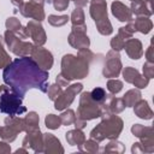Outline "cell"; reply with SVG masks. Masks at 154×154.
<instances>
[{"instance_id": "cell-11", "label": "cell", "mask_w": 154, "mask_h": 154, "mask_svg": "<svg viewBox=\"0 0 154 154\" xmlns=\"http://www.w3.org/2000/svg\"><path fill=\"white\" fill-rule=\"evenodd\" d=\"M60 124V120L58 117H55L54 114H49L46 117V125L47 128H51V129H57Z\"/></svg>"}, {"instance_id": "cell-2", "label": "cell", "mask_w": 154, "mask_h": 154, "mask_svg": "<svg viewBox=\"0 0 154 154\" xmlns=\"http://www.w3.org/2000/svg\"><path fill=\"white\" fill-rule=\"evenodd\" d=\"M22 99L13 90L10 91L8 87L0 85V112L8 114L11 118L16 116H20L26 111V108L22 103Z\"/></svg>"}, {"instance_id": "cell-10", "label": "cell", "mask_w": 154, "mask_h": 154, "mask_svg": "<svg viewBox=\"0 0 154 154\" xmlns=\"http://www.w3.org/2000/svg\"><path fill=\"white\" fill-rule=\"evenodd\" d=\"M90 97H91V100L94 101V102H103L105 100H106V97H107V95H106V91L102 89V88H95L91 93H90Z\"/></svg>"}, {"instance_id": "cell-14", "label": "cell", "mask_w": 154, "mask_h": 154, "mask_svg": "<svg viewBox=\"0 0 154 154\" xmlns=\"http://www.w3.org/2000/svg\"><path fill=\"white\" fill-rule=\"evenodd\" d=\"M111 45H112L113 49H117V51H119V49H122L124 47V42H119V37H114L112 40Z\"/></svg>"}, {"instance_id": "cell-7", "label": "cell", "mask_w": 154, "mask_h": 154, "mask_svg": "<svg viewBox=\"0 0 154 154\" xmlns=\"http://www.w3.org/2000/svg\"><path fill=\"white\" fill-rule=\"evenodd\" d=\"M42 52H43V49L38 48L37 53L35 54V57H40V59H37V64H38L40 66H42L43 70H49L51 66H52V63H53L52 55H51V53L47 51L46 54H45V57H43V55H42Z\"/></svg>"}, {"instance_id": "cell-3", "label": "cell", "mask_w": 154, "mask_h": 154, "mask_svg": "<svg viewBox=\"0 0 154 154\" xmlns=\"http://www.w3.org/2000/svg\"><path fill=\"white\" fill-rule=\"evenodd\" d=\"M90 12H96V14H91V17L94 18L99 31L103 35H108L112 32V28L106 26L111 25L107 18V11H106V2L103 0H93L91 2V7H90Z\"/></svg>"}, {"instance_id": "cell-1", "label": "cell", "mask_w": 154, "mask_h": 154, "mask_svg": "<svg viewBox=\"0 0 154 154\" xmlns=\"http://www.w3.org/2000/svg\"><path fill=\"white\" fill-rule=\"evenodd\" d=\"M2 79L20 97L31 88L40 89L42 93L48 91V72L30 57H20L8 63L4 69Z\"/></svg>"}, {"instance_id": "cell-6", "label": "cell", "mask_w": 154, "mask_h": 154, "mask_svg": "<svg viewBox=\"0 0 154 154\" xmlns=\"http://www.w3.org/2000/svg\"><path fill=\"white\" fill-rule=\"evenodd\" d=\"M136 41L137 40L132 38V40H129L126 43H124V47H125V49H126V52H128V54L130 55L131 59H138L142 55V45L138 41L136 47H135Z\"/></svg>"}, {"instance_id": "cell-5", "label": "cell", "mask_w": 154, "mask_h": 154, "mask_svg": "<svg viewBox=\"0 0 154 154\" xmlns=\"http://www.w3.org/2000/svg\"><path fill=\"white\" fill-rule=\"evenodd\" d=\"M112 12L120 22H126L131 19V12L129 11V8L118 1L112 4Z\"/></svg>"}, {"instance_id": "cell-13", "label": "cell", "mask_w": 154, "mask_h": 154, "mask_svg": "<svg viewBox=\"0 0 154 154\" xmlns=\"http://www.w3.org/2000/svg\"><path fill=\"white\" fill-rule=\"evenodd\" d=\"M67 5H69V0H55L54 1L55 8L57 10H60V11H63Z\"/></svg>"}, {"instance_id": "cell-12", "label": "cell", "mask_w": 154, "mask_h": 154, "mask_svg": "<svg viewBox=\"0 0 154 154\" xmlns=\"http://www.w3.org/2000/svg\"><path fill=\"white\" fill-rule=\"evenodd\" d=\"M122 87H123V83L120 81H118V79H111V81H108V84H107L108 90L111 93H113V94L118 93L122 89Z\"/></svg>"}, {"instance_id": "cell-4", "label": "cell", "mask_w": 154, "mask_h": 154, "mask_svg": "<svg viewBox=\"0 0 154 154\" xmlns=\"http://www.w3.org/2000/svg\"><path fill=\"white\" fill-rule=\"evenodd\" d=\"M108 57V55H107ZM114 59L111 60L109 57L107 58V64L105 65V69H103V76L106 77H117L118 73H119V70H120V64H117L116 65V61L119 60V54H114L113 57Z\"/></svg>"}, {"instance_id": "cell-8", "label": "cell", "mask_w": 154, "mask_h": 154, "mask_svg": "<svg viewBox=\"0 0 154 154\" xmlns=\"http://www.w3.org/2000/svg\"><path fill=\"white\" fill-rule=\"evenodd\" d=\"M135 112L140 118H143V119H150L152 118V111L148 107L146 101H141L140 103H137L135 106Z\"/></svg>"}, {"instance_id": "cell-9", "label": "cell", "mask_w": 154, "mask_h": 154, "mask_svg": "<svg viewBox=\"0 0 154 154\" xmlns=\"http://www.w3.org/2000/svg\"><path fill=\"white\" fill-rule=\"evenodd\" d=\"M134 29L135 30H140L143 34H147L152 29V23L147 18L146 19L144 18H138V19H136V24L134 25Z\"/></svg>"}]
</instances>
